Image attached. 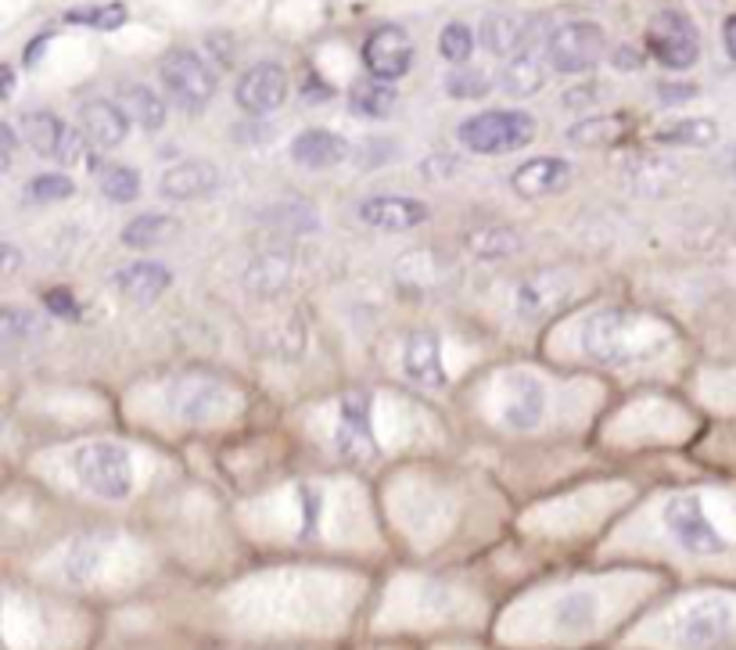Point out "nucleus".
Instances as JSON below:
<instances>
[{
    "label": "nucleus",
    "instance_id": "40",
    "mask_svg": "<svg viewBox=\"0 0 736 650\" xmlns=\"http://www.w3.org/2000/svg\"><path fill=\"white\" fill-rule=\"evenodd\" d=\"M33 327H37V316L29 313V309H14V306H8L4 313H0V335H4L8 342L26 338Z\"/></svg>",
    "mask_w": 736,
    "mask_h": 650
},
{
    "label": "nucleus",
    "instance_id": "3",
    "mask_svg": "<svg viewBox=\"0 0 736 650\" xmlns=\"http://www.w3.org/2000/svg\"><path fill=\"white\" fill-rule=\"evenodd\" d=\"M736 640V600L726 593H704L672 618L676 650H723Z\"/></svg>",
    "mask_w": 736,
    "mask_h": 650
},
{
    "label": "nucleus",
    "instance_id": "24",
    "mask_svg": "<svg viewBox=\"0 0 736 650\" xmlns=\"http://www.w3.org/2000/svg\"><path fill=\"white\" fill-rule=\"evenodd\" d=\"M170 284L173 274L162 263H130L127 270L115 274V288L130 306H151V302H159L165 295Z\"/></svg>",
    "mask_w": 736,
    "mask_h": 650
},
{
    "label": "nucleus",
    "instance_id": "19",
    "mask_svg": "<svg viewBox=\"0 0 736 650\" xmlns=\"http://www.w3.org/2000/svg\"><path fill=\"white\" fill-rule=\"evenodd\" d=\"M349 155H352L349 141L342 133L324 130V126L302 130L299 138L291 141V162L302 165V170H334V165H342Z\"/></svg>",
    "mask_w": 736,
    "mask_h": 650
},
{
    "label": "nucleus",
    "instance_id": "8",
    "mask_svg": "<svg viewBox=\"0 0 736 650\" xmlns=\"http://www.w3.org/2000/svg\"><path fill=\"white\" fill-rule=\"evenodd\" d=\"M647 48L651 54L672 72H686L700 62V33L686 11L665 8L657 11L647 26Z\"/></svg>",
    "mask_w": 736,
    "mask_h": 650
},
{
    "label": "nucleus",
    "instance_id": "32",
    "mask_svg": "<svg viewBox=\"0 0 736 650\" xmlns=\"http://www.w3.org/2000/svg\"><path fill=\"white\" fill-rule=\"evenodd\" d=\"M657 144H679V148H708L718 141V126L712 119H679L665 130L654 133Z\"/></svg>",
    "mask_w": 736,
    "mask_h": 650
},
{
    "label": "nucleus",
    "instance_id": "20",
    "mask_svg": "<svg viewBox=\"0 0 736 650\" xmlns=\"http://www.w3.org/2000/svg\"><path fill=\"white\" fill-rule=\"evenodd\" d=\"M130 123H133V115L109 98H94L80 109V130L90 138V144H98V148H119L130 138Z\"/></svg>",
    "mask_w": 736,
    "mask_h": 650
},
{
    "label": "nucleus",
    "instance_id": "28",
    "mask_svg": "<svg viewBox=\"0 0 736 650\" xmlns=\"http://www.w3.org/2000/svg\"><path fill=\"white\" fill-rule=\"evenodd\" d=\"M399 104V94L389 80H377V75H366L349 87V109L360 119H385Z\"/></svg>",
    "mask_w": 736,
    "mask_h": 650
},
{
    "label": "nucleus",
    "instance_id": "31",
    "mask_svg": "<svg viewBox=\"0 0 736 650\" xmlns=\"http://www.w3.org/2000/svg\"><path fill=\"white\" fill-rule=\"evenodd\" d=\"M127 112L133 115V123L141 126L144 133H159L165 126V115H170L165 101L151 87H144V83H133L127 90Z\"/></svg>",
    "mask_w": 736,
    "mask_h": 650
},
{
    "label": "nucleus",
    "instance_id": "41",
    "mask_svg": "<svg viewBox=\"0 0 736 650\" xmlns=\"http://www.w3.org/2000/svg\"><path fill=\"white\" fill-rule=\"evenodd\" d=\"M43 306H48L58 321H69V324H75L83 316L80 306H75V295L69 288H51L48 295H43Z\"/></svg>",
    "mask_w": 736,
    "mask_h": 650
},
{
    "label": "nucleus",
    "instance_id": "6",
    "mask_svg": "<svg viewBox=\"0 0 736 650\" xmlns=\"http://www.w3.org/2000/svg\"><path fill=\"white\" fill-rule=\"evenodd\" d=\"M639 321L625 309H601L582 324V353L604 367H625L636 353Z\"/></svg>",
    "mask_w": 736,
    "mask_h": 650
},
{
    "label": "nucleus",
    "instance_id": "44",
    "mask_svg": "<svg viewBox=\"0 0 736 650\" xmlns=\"http://www.w3.org/2000/svg\"><path fill=\"white\" fill-rule=\"evenodd\" d=\"M0 141H4V170H11V159H14V151H19V138H14L11 123H0Z\"/></svg>",
    "mask_w": 736,
    "mask_h": 650
},
{
    "label": "nucleus",
    "instance_id": "50",
    "mask_svg": "<svg viewBox=\"0 0 736 650\" xmlns=\"http://www.w3.org/2000/svg\"><path fill=\"white\" fill-rule=\"evenodd\" d=\"M0 80H4V94H0V98L11 101V98H14V69H11V65H0Z\"/></svg>",
    "mask_w": 736,
    "mask_h": 650
},
{
    "label": "nucleus",
    "instance_id": "34",
    "mask_svg": "<svg viewBox=\"0 0 736 650\" xmlns=\"http://www.w3.org/2000/svg\"><path fill=\"white\" fill-rule=\"evenodd\" d=\"M101 194L115 205H130L137 202V194H141V173L133 170V165H109V170H101Z\"/></svg>",
    "mask_w": 736,
    "mask_h": 650
},
{
    "label": "nucleus",
    "instance_id": "22",
    "mask_svg": "<svg viewBox=\"0 0 736 650\" xmlns=\"http://www.w3.org/2000/svg\"><path fill=\"white\" fill-rule=\"evenodd\" d=\"M482 48L496 58H514L517 51H525L532 37H535V22L532 19H517V14L507 11H493L482 19Z\"/></svg>",
    "mask_w": 736,
    "mask_h": 650
},
{
    "label": "nucleus",
    "instance_id": "26",
    "mask_svg": "<svg viewBox=\"0 0 736 650\" xmlns=\"http://www.w3.org/2000/svg\"><path fill=\"white\" fill-rule=\"evenodd\" d=\"M543 83H546V69L540 62V54L532 51V43L525 51H517L514 58H507V65H503V72H500L503 94L517 98V101L535 98L543 90Z\"/></svg>",
    "mask_w": 736,
    "mask_h": 650
},
{
    "label": "nucleus",
    "instance_id": "10",
    "mask_svg": "<svg viewBox=\"0 0 736 650\" xmlns=\"http://www.w3.org/2000/svg\"><path fill=\"white\" fill-rule=\"evenodd\" d=\"M371 396L366 392H345L339 403V431H334V449L352 467H371L381 460V446L371 425Z\"/></svg>",
    "mask_w": 736,
    "mask_h": 650
},
{
    "label": "nucleus",
    "instance_id": "35",
    "mask_svg": "<svg viewBox=\"0 0 736 650\" xmlns=\"http://www.w3.org/2000/svg\"><path fill=\"white\" fill-rule=\"evenodd\" d=\"M26 202L33 205H54V202H65L75 194V184L65 176V173H40L26 184Z\"/></svg>",
    "mask_w": 736,
    "mask_h": 650
},
{
    "label": "nucleus",
    "instance_id": "38",
    "mask_svg": "<svg viewBox=\"0 0 736 650\" xmlns=\"http://www.w3.org/2000/svg\"><path fill=\"white\" fill-rule=\"evenodd\" d=\"M65 19L72 22V26H90V29H119L122 22H127V8L122 4H90V8H75V11H69Z\"/></svg>",
    "mask_w": 736,
    "mask_h": 650
},
{
    "label": "nucleus",
    "instance_id": "11",
    "mask_svg": "<svg viewBox=\"0 0 736 650\" xmlns=\"http://www.w3.org/2000/svg\"><path fill=\"white\" fill-rule=\"evenodd\" d=\"M363 65L377 80H403L413 65V40L403 26H377L371 37L363 40Z\"/></svg>",
    "mask_w": 736,
    "mask_h": 650
},
{
    "label": "nucleus",
    "instance_id": "49",
    "mask_svg": "<svg viewBox=\"0 0 736 650\" xmlns=\"http://www.w3.org/2000/svg\"><path fill=\"white\" fill-rule=\"evenodd\" d=\"M639 62H643L639 51H628V48H622V51L615 54V65H618V69H625V72H628V69H639Z\"/></svg>",
    "mask_w": 736,
    "mask_h": 650
},
{
    "label": "nucleus",
    "instance_id": "29",
    "mask_svg": "<svg viewBox=\"0 0 736 650\" xmlns=\"http://www.w3.org/2000/svg\"><path fill=\"white\" fill-rule=\"evenodd\" d=\"M525 241L514 231V226H482V231H467L464 234V248L478 260H507Z\"/></svg>",
    "mask_w": 736,
    "mask_h": 650
},
{
    "label": "nucleus",
    "instance_id": "13",
    "mask_svg": "<svg viewBox=\"0 0 736 650\" xmlns=\"http://www.w3.org/2000/svg\"><path fill=\"white\" fill-rule=\"evenodd\" d=\"M601 626V593L593 586H572L550 603V629L561 640H582Z\"/></svg>",
    "mask_w": 736,
    "mask_h": 650
},
{
    "label": "nucleus",
    "instance_id": "14",
    "mask_svg": "<svg viewBox=\"0 0 736 650\" xmlns=\"http://www.w3.org/2000/svg\"><path fill=\"white\" fill-rule=\"evenodd\" d=\"M572 180H575V165L567 159L535 155L511 173V187L521 199H554V194L572 187Z\"/></svg>",
    "mask_w": 736,
    "mask_h": 650
},
{
    "label": "nucleus",
    "instance_id": "16",
    "mask_svg": "<svg viewBox=\"0 0 736 650\" xmlns=\"http://www.w3.org/2000/svg\"><path fill=\"white\" fill-rule=\"evenodd\" d=\"M109 553H112V539L101 532H87L80 539H72L65 553L58 561V576L69 586H94L101 579V571L109 568Z\"/></svg>",
    "mask_w": 736,
    "mask_h": 650
},
{
    "label": "nucleus",
    "instance_id": "5",
    "mask_svg": "<svg viewBox=\"0 0 736 650\" xmlns=\"http://www.w3.org/2000/svg\"><path fill=\"white\" fill-rule=\"evenodd\" d=\"M159 80L165 87V94L173 98L177 109L191 112V115L205 112L212 104V98H216V87H220L212 65L191 48H177V51L165 54L162 65H159Z\"/></svg>",
    "mask_w": 736,
    "mask_h": 650
},
{
    "label": "nucleus",
    "instance_id": "4",
    "mask_svg": "<svg viewBox=\"0 0 736 650\" xmlns=\"http://www.w3.org/2000/svg\"><path fill=\"white\" fill-rule=\"evenodd\" d=\"M456 138L474 155H511L535 141V119L521 109H488L464 119Z\"/></svg>",
    "mask_w": 736,
    "mask_h": 650
},
{
    "label": "nucleus",
    "instance_id": "46",
    "mask_svg": "<svg viewBox=\"0 0 736 650\" xmlns=\"http://www.w3.org/2000/svg\"><path fill=\"white\" fill-rule=\"evenodd\" d=\"M596 94H593V87H578V90H567L564 94V104L567 109H582V104H589Z\"/></svg>",
    "mask_w": 736,
    "mask_h": 650
},
{
    "label": "nucleus",
    "instance_id": "39",
    "mask_svg": "<svg viewBox=\"0 0 736 650\" xmlns=\"http://www.w3.org/2000/svg\"><path fill=\"white\" fill-rule=\"evenodd\" d=\"M320 518H324V492L302 486L299 489V539H316L320 532Z\"/></svg>",
    "mask_w": 736,
    "mask_h": 650
},
{
    "label": "nucleus",
    "instance_id": "36",
    "mask_svg": "<svg viewBox=\"0 0 736 650\" xmlns=\"http://www.w3.org/2000/svg\"><path fill=\"white\" fill-rule=\"evenodd\" d=\"M488 90H493V75L482 72V69L456 65V69L446 75V94H450V98H460V101H478V98L488 94Z\"/></svg>",
    "mask_w": 736,
    "mask_h": 650
},
{
    "label": "nucleus",
    "instance_id": "43",
    "mask_svg": "<svg viewBox=\"0 0 736 650\" xmlns=\"http://www.w3.org/2000/svg\"><path fill=\"white\" fill-rule=\"evenodd\" d=\"M697 94L694 83H662L657 87V101L662 104H679V101H689Z\"/></svg>",
    "mask_w": 736,
    "mask_h": 650
},
{
    "label": "nucleus",
    "instance_id": "30",
    "mask_svg": "<svg viewBox=\"0 0 736 650\" xmlns=\"http://www.w3.org/2000/svg\"><path fill=\"white\" fill-rule=\"evenodd\" d=\"M180 231V223L173 216H162V213H144L130 220L122 226V245L127 248H155L162 241H170L173 234Z\"/></svg>",
    "mask_w": 736,
    "mask_h": 650
},
{
    "label": "nucleus",
    "instance_id": "15",
    "mask_svg": "<svg viewBox=\"0 0 736 650\" xmlns=\"http://www.w3.org/2000/svg\"><path fill=\"white\" fill-rule=\"evenodd\" d=\"M432 209L421 199H410V194H374V199L360 202V220L374 231L385 234H403L413 231V226L427 223Z\"/></svg>",
    "mask_w": 736,
    "mask_h": 650
},
{
    "label": "nucleus",
    "instance_id": "9",
    "mask_svg": "<svg viewBox=\"0 0 736 650\" xmlns=\"http://www.w3.org/2000/svg\"><path fill=\"white\" fill-rule=\"evenodd\" d=\"M604 48H607L604 26H596L589 19H575L557 26L546 37V62L564 75H582L601 62Z\"/></svg>",
    "mask_w": 736,
    "mask_h": 650
},
{
    "label": "nucleus",
    "instance_id": "1",
    "mask_svg": "<svg viewBox=\"0 0 736 650\" xmlns=\"http://www.w3.org/2000/svg\"><path fill=\"white\" fill-rule=\"evenodd\" d=\"M665 536L676 542V550L694 561H718L733 553V536L712 518L708 500L700 492H676L662 507Z\"/></svg>",
    "mask_w": 736,
    "mask_h": 650
},
{
    "label": "nucleus",
    "instance_id": "37",
    "mask_svg": "<svg viewBox=\"0 0 736 650\" xmlns=\"http://www.w3.org/2000/svg\"><path fill=\"white\" fill-rule=\"evenodd\" d=\"M438 51H442V58H446V62L467 65L471 54H474V33H471V26L450 22L446 29H442V37H438Z\"/></svg>",
    "mask_w": 736,
    "mask_h": 650
},
{
    "label": "nucleus",
    "instance_id": "7",
    "mask_svg": "<svg viewBox=\"0 0 736 650\" xmlns=\"http://www.w3.org/2000/svg\"><path fill=\"white\" fill-rule=\"evenodd\" d=\"M165 403H170L173 417L191 420V425H209V420H220L238 406L234 388H226L220 377H205V374H183L165 392Z\"/></svg>",
    "mask_w": 736,
    "mask_h": 650
},
{
    "label": "nucleus",
    "instance_id": "18",
    "mask_svg": "<svg viewBox=\"0 0 736 650\" xmlns=\"http://www.w3.org/2000/svg\"><path fill=\"white\" fill-rule=\"evenodd\" d=\"M403 370H406L410 382H417L424 388H446L450 385L446 363H442V342H438L435 331H417V335L406 338Z\"/></svg>",
    "mask_w": 736,
    "mask_h": 650
},
{
    "label": "nucleus",
    "instance_id": "47",
    "mask_svg": "<svg viewBox=\"0 0 736 650\" xmlns=\"http://www.w3.org/2000/svg\"><path fill=\"white\" fill-rule=\"evenodd\" d=\"M723 43H726V54L736 62V14H729L726 26H723Z\"/></svg>",
    "mask_w": 736,
    "mask_h": 650
},
{
    "label": "nucleus",
    "instance_id": "45",
    "mask_svg": "<svg viewBox=\"0 0 736 650\" xmlns=\"http://www.w3.org/2000/svg\"><path fill=\"white\" fill-rule=\"evenodd\" d=\"M48 43H51V33H40L33 43H26V65H29V69H33L40 58H43V48H48Z\"/></svg>",
    "mask_w": 736,
    "mask_h": 650
},
{
    "label": "nucleus",
    "instance_id": "27",
    "mask_svg": "<svg viewBox=\"0 0 736 650\" xmlns=\"http://www.w3.org/2000/svg\"><path fill=\"white\" fill-rule=\"evenodd\" d=\"M69 130L54 112L48 109H37V112H26L22 115V133H26V144L37 151L40 159H58L61 144H65Z\"/></svg>",
    "mask_w": 736,
    "mask_h": 650
},
{
    "label": "nucleus",
    "instance_id": "23",
    "mask_svg": "<svg viewBox=\"0 0 736 650\" xmlns=\"http://www.w3.org/2000/svg\"><path fill=\"white\" fill-rule=\"evenodd\" d=\"M546 414V392L535 382L532 374H517L511 377L507 388V403H503V420L517 431H532L540 428V420Z\"/></svg>",
    "mask_w": 736,
    "mask_h": 650
},
{
    "label": "nucleus",
    "instance_id": "21",
    "mask_svg": "<svg viewBox=\"0 0 736 650\" xmlns=\"http://www.w3.org/2000/svg\"><path fill=\"white\" fill-rule=\"evenodd\" d=\"M572 292V277L564 270H540V274L525 277L514 288V306L525 316H543L554 313L561 302Z\"/></svg>",
    "mask_w": 736,
    "mask_h": 650
},
{
    "label": "nucleus",
    "instance_id": "48",
    "mask_svg": "<svg viewBox=\"0 0 736 650\" xmlns=\"http://www.w3.org/2000/svg\"><path fill=\"white\" fill-rule=\"evenodd\" d=\"M19 263H22L19 248H14V245H4V277H14V274H19Z\"/></svg>",
    "mask_w": 736,
    "mask_h": 650
},
{
    "label": "nucleus",
    "instance_id": "33",
    "mask_svg": "<svg viewBox=\"0 0 736 650\" xmlns=\"http://www.w3.org/2000/svg\"><path fill=\"white\" fill-rule=\"evenodd\" d=\"M622 133H625V123L618 115H593L567 130V141L578 148H604V144L622 141Z\"/></svg>",
    "mask_w": 736,
    "mask_h": 650
},
{
    "label": "nucleus",
    "instance_id": "42",
    "mask_svg": "<svg viewBox=\"0 0 736 650\" xmlns=\"http://www.w3.org/2000/svg\"><path fill=\"white\" fill-rule=\"evenodd\" d=\"M421 173H424L427 180H450L453 173H460V159H453V155H432V159L421 162Z\"/></svg>",
    "mask_w": 736,
    "mask_h": 650
},
{
    "label": "nucleus",
    "instance_id": "12",
    "mask_svg": "<svg viewBox=\"0 0 736 650\" xmlns=\"http://www.w3.org/2000/svg\"><path fill=\"white\" fill-rule=\"evenodd\" d=\"M288 90H291V83H288L284 65L259 62V65L241 72V80L234 87V101H238V109L249 115H270L288 101Z\"/></svg>",
    "mask_w": 736,
    "mask_h": 650
},
{
    "label": "nucleus",
    "instance_id": "2",
    "mask_svg": "<svg viewBox=\"0 0 736 650\" xmlns=\"http://www.w3.org/2000/svg\"><path fill=\"white\" fill-rule=\"evenodd\" d=\"M72 471H75V481L104 504H127L137 489V467H133L130 449L122 443H109V438L75 449Z\"/></svg>",
    "mask_w": 736,
    "mask_h": 650
},
{
    "label": "nucleus",
    "instance_id": "17",
    "mask_svg": "<svg viewBox=\"0 0 736 650\" xmlns=\"http://www.w3.org/2000/svg\"><path fill=\"white\" fill-rule=\"evenodd\" d=\"M216 187H220L216 165L205 159H188V162H177L173 170L162 173L159 194L165 202H198V199H209Z\"/></svg>",
    "mask_w": 736,
    "mask_h": 650
},
{
    "label": "nucleus",
    "instance_id": "25",
    "mask_svg": "<svg viewBox=\"0 0 736 650\" xmlns=\"http://www.w3.org/2000/svg\"><path fill=\"white\" fill-rule=\"evenodd\" d=\"M241 281H244V292L255 298H278L291 284V260L281 252H263L249 263Z\"/></svg>",
    "mask_w": 736,
    "mask_h": 650
}]
</instances>
